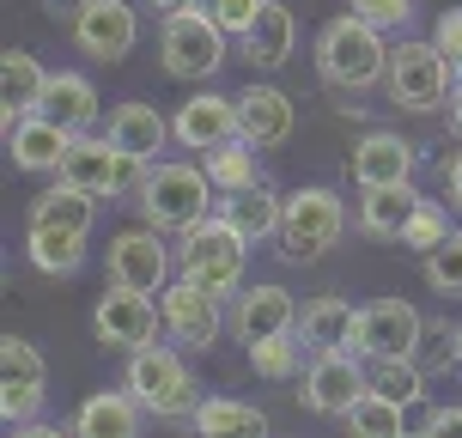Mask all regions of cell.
I'll return each instance as SVG.
<instances>
[{
	"instance_id": "1",
	"label": "cell",
	"mask_w": 462,
	"mask_h": 438,
	"mask_svg": "<svg viewBox=\"0 0 462 438\" xmlns=\"http://www.w3.org/2000/svg\"><path fill=\"white\" fill-rule=\"evenodd\" d=\"M317 73L335 92H365V86H377L390 73V37L346 6L341 19H328L317 31Z\"/></svg>"
},
{
	"instance_id": "2",
	"label": "cell",
	"mask_w": 462,
	"mask_h": 438,
	"mask_svg": "<svg viewBox=\"0 0 462 438\" xmlns=\"http://www.w3.org/2000/svg\"><path fill=\"white\" fill-rule=\"evenodd\" d=\"M219 183L208 177V164H177V159H159L152 177L140 189V219L159 231H195L208 213H219Z\"/></svg>"
},
{
	"instance_id": "3",
	"label": "cell",
	"mask_w": 462,
	"mask_h": 438,
	"mask_svg": "<svg viewBox=\"0 0 462 438\" xmlns=\"http://www.w3.org/2000/svg\"><path fill=\"white\" fill-rule=\"evenodd\" d=\"M457 92V73H450V55H444L432 37H402L390 49V73H383V98L408 116H432L450 104Z\"/></svg>"
},
{
	"instance_id": "4",
	"label": "cell",
	"mask_w": 462,
	"mask_h": 438,
	"mask_svg": "<svg viewBox=\"0 0 462 438\" xmlns=\"http://www.w3.org/2000/svg\"><path fill=\"white\" fill-rule=\"evenodd\" d=\"M244 262H250V238L231 226L226 213H208L195 231H183L177 244V275L201 280L219 299H237L244 293Z\"/></svg>"
},
{
	"instance_id": "5",
	"label": "cell",
	"mask_w": 462,
	"mask_h": 438,
	"mask_svg": "<svg viewBox=\"0 0 462 438\" xmlns=\"http://www.w3.org/2000/svg\"><path fill=\"white\" fill-rule=\"evenodd\" d=\"M122 384L146 402V415H159V420H189L195 408H201V390H195V377H189L183 366V353L177 347H134L128 353V371H122Z\"/></svg>"
},
{
	"instance_id": "6",
	"label": "cell",
	"mask_w": 462,
	"mask_h": 438,
	"mask_svg": "<svg viewBox=\"0 0 462 438\" xmlns=\"http://www.w3.org/2000/svg\"><path fill=\"white\" fill-rule=\"evenodd\" d=\"M226 24L201 13V6H183V13H164V31H159V61L171 79H213V73L226 68Z\"/></svg>"
},
{
	"instance_id": "7",
	"label": "cell",
	"mask_w": 462,
	"mask_h": 438,
	"mask_svg": "<svg viewBox=\"0 0 462 438\" xmlns=\"http://www.w3.org/2000/svg\"><path fill=\"white\" fill-rule=\"evenodd\" d=\"M341 238H346V208H341L335 189L310 183V189H292L286 195V219H280V256L286 262H317Z\"/></svg>"
},
{
	"instance_id": "8",
	"label": "cell",
	"mask_w": 462,
	"mask_h": 438,
	"mask_svg": "<svg viewBox=\"0 0 462 438\" xmlns=\"http://www.w3.org/2000/svg\"><path fill=\"white\" fill-rule=\"evenodd\" d=\"M159 311H164V335L177 347H189V353H208L219 335H226V299L219 293H208L201 280H189V275H177L171 286L159 293Z\"/></svg>"
},
{
	"instance_id": "9",
	"label": "cell",
	"mask_w": 462,
	"mask_h": 438,
	"mask_svg": "<svg viewBox=\"0 0 462 438\" xmlns=\"http://www.w3.org/2000/svg\"><path fill=\"white\" fill-rule=\"evenodd\" d=\"M371 390L365 377V353L359 347H341V353H310V366H304V408L323 420H346V408L359 402V396Z\"/></svg>"
},
{
	"instance_id": "10",
	"label": "cell",
	"mask_w": 462,
	"mask_h": 438,
	"mask_svg": "<svg viewBox=\"0 0 462 438\" xmlns=\"http://www.w3.org/2000/svg\"><path fill=\"white\" fill-rule=\"evenodd\" d=\"M110 286H134V293H164L171 286V268H177V256H171V244H164L159 226H128L110 238Z\"/></svg>"
},
{
	"instance_id": "11",
	"label": "cell",
	"mask_w": 462,
	"mask_h": 438,
	"mask_svg": "<svg viewBox=\"0 0 462 438\" xmlns=\"http://www.w3.org/2000/svg\"><path fill=\"white\" fill-rule=\"evenodd\" d=\"M92 335L116 353H134V347H152L164 335V311L152 293H134V286H110L92 311Z\"/></svg>"
},
{
	"instance_id": "12",
	"label": "cell",
	"mask_w": 462,
	"mask_h": 438,
	"mask_svg": "<svg viewBox=\"0 0 462 438\" xmlns=\"http://www.w3.org/2000/svg\"><path fill=\"white\" fill-rule=\"evenodd\" d=\"M73 43L92 61H122L140 43V13L128 0H86V13L73 19Z\"/></svg>"
},
{
	"instance_id": "13",
	"label": "cell",
	"mask_w": 462,
	"mask_h": 438,
	"mask_svg": "<svg viewBox=\"0 0 462 438\" xmlns=\"http://www.w3.org/2000/svg\"><path fill=\"white\" fill-rule=\"evenodd\" d=\"M414 159H420V146L408 135H395V128H365V140L353 146L346 171H353L359 189H383V183H414Z\"/></svg>"
},
{
	"instance_id": "14",
	"label": "cell",
	"mask_w": 462,
	"mask_h": 438,
	"mask_svg": "<svg viewBox=\"0 0 462 438\" xmlns=\"http://www.w3.org/2000/svg\"><path fill=\"white\" fill-rule=\"evenodd\" d=\"M177 128V146H195V153H213V146H231L244 140V122H237V92H201V98H183V110L171 116Z\"/></svg>"
},
{
	"instance_id": "15",
	"label": "cell",
	"mask_w": 462,
	"mask_h": 438,
	"mask_svg": "<svg viewBox=\"0 0 462 438\" xmlns=\"http://www.w3.org/2000/svg\"><path fill=\"white\" fill-rule=\"evenodd\" d=\"M420 329H426V317H420L408 299H371V304H359V353H365V359L414 353Z\"/></svg>"
},
{
	"instance_id": "16",
	"label": "cell",
	"mask_w": 462,
	"mask_h": 438,
	"mask_svg": "<svg viewBox=\"0 0 462 438\" xmlns=\"http://www.w3.org/2000/svg\"><path fill=\"white\" fill-rule=\"evenodd\" d=\"M68 146H73V135L43 110H24L19 122L6 128V153H13V164L31 171V177H55L61 159H68Z\"/></svg>"
},
{
	"instance_id": "17",
	"label": "cell",
	"mask_w": 462,
	"mask_h": 438,
	"mask_svg": "<svg viewBox=\"0 0 462 438\" xmlns=\"http://www.w3.org/2000/svg\"><path fill=\"white\" fill-rule=\"evenodd\" d=\"M237 122H244V140H250L255 153H268V146H286L292 128H299V110H292V98L268 86V79H255L237 92Z\"/></svg>"
},
{
	"instance_id": "18",
	"label": "cell",
	"mask_w": 462,
	"mask_h": 438,
	"mask_svg": "<svg viewBox=\"0 0 462 438\" xmlns=\"http://www.w3.org/2000/svg\"><path fill=\"white\" fill-rule=\"evenodd\" d=\"M299 329V304L286 286H250L231 299V335L250 347V341H268V335H292Z\"/></svg>"
},
{
	"instance_id": "19",
	"label": "cell",
	"mask_w": 462,
	"mask_h": 438,
	"mask_svg": "<svg viewBox=\"0 0 462 438\" xmlns=\"http://www.w3.org/2000/svg\"><path fill=\"white\" fill-rule=\"evenodd\" d=\"M237 55H244L250 68H262V73L286 68V61L299 55V19H292V6L268 0V6L255 13V24L237 37Z\"/></svg>"
},
{
	"instance_id": "20",
	"label": "cell",
	"mask_w": 462,
	"mask_h": 438,
	"mask_svg": "<svg viewBox=\"0 0 462 438\" xmlns=\"http://www.w3.org/2000/svg\"><path fill=\"white\" fill-rule=\"evenodd\" d=\"M140 420H146V402L122 384V390L86 396V402L73 408V433H79V438H134Z\"/></svg>"
},
{
	"instance_id": "21",
	"label": "cell",
	"mask_w": 462,
	"mask_h": 438,
	"mask_svg": "<svg viewBox=\"0 0 462 438\" xmlns=\"http://www.w3.org/2000/svg\"><path fill=\"white\" fill-rule=\"evenodd\" d=\"M55 177H68V183H79V189H92V195L110 201L116 177H122V146L110 135H73V146H68V159H61Z\"/></svg>"
},
{
	"instance_id": "22",
	"label": "cell",
	"mask_w": 462,
	"mask_h": 438,
	"mask_svg": "<svg viewBox=\"0 0 462 438\" xmlns=\"http://www.w3.org/2000/svg\"><path fill=\"white\" fill-rule=\"evenodd\" d=\"M104 135L122 146V153H140V159H159L164 146L177 140V128H171V116L152 110V104H116L110 110V128Z\"/></svg>"
},
{
	"instance_id": "23",
	"label": "cell",
	"mask_w": 462,
	"mask_h": 438,
	"mask_svg": "<svg viewBox=\"0 0 462 438\" xmlns=\"http://www.w3.org/2000/svg\"><path fill=\"white\" fill-rule=\"evenodd\" d=\"M37 110L55 116L68 135H92L104 98H97V86L86 79V73H49V92H43V104H37Z\"/></svg>"
},
{
	"instance_id": "24",
	"label": "cell",
	"mask_w": 462,
	"mask_h": 438,
	"mask_svg": "<svg viewBox=\"0 0 462 438\" xmlns=\"http://www.w3.org/2000/svg\"><path fill=\"white\" fill-rule=\"evenodd\" d=\"M299 341L310 353H341V347H359V311L346 299H317L299 311Z\"/></svg>"
},
{
	"instance_id": "25",
	"label": "cell",
	"mask_w": 462,
	"mask_h": 438,
	"mask_svg": "<svg viewBox=\"0 0 462 438\" xmlns=\"http://www.w3.org/2000/svg\"><path fill=\"white\" fill-rule=\"evenodd\" d=\"M97 201L104 195H92V189L68 183V177H55V183L31 201V213H24V226H61V231H92L97 219Z\"/></svg>"
},
{
	"instance_id": "26",
	"label": "cell",
	"mask_w": 462,
	"mask_h": 438,
	"mask_svg": "<svg viewBox=\"0 0 462 438\" xmlns=\"http://www.w3.org/2000/svg\"><path fill=\"white\" fill-rule=\"evenodd\" d=\"M0 128H13L24 110H37L49 92V68L31 55V49H6V68H0Z\"/></svg>"
},
{
	"instance_id": "27",
	"label": "cell",
	"mask_w": 462,
	"mask_h": 438,
	"mask_svg": "<svg viewBox=\"0 0 462 438\" xmlns=\"http://www.w3.org/2000/svg\"><path fill=\"white\" fill-rule=\"evenodd\" d=\"M86 238L92 231H61V226H24V256L37 275H55L68 280L86 268Z\"/></svg>"
},
{
	"instance_id": "28",
	"label": "cell",
	"mask_w": 462,
	"mask_h": 438,
	"mask_svg": "<svg viewBox=\"0 0 462 438\" xmlns=\"http://www.w3.org/2000/svg\"><path fill=\"white\" fill-rule=\"evenodd\" d=\"M219 213H226V219L244 231L250 244H268V238H280L286 195H274L268 183H250V189H237V195H226V201H219Z\"/></svg>"
},
{
	"instance_id": "29",
	"label": "cell",
	"mask_w": 462,
	"mask_h": 438,
	"mask_svg": "<svg viewBox=\"0 0 462 438\" xmlns=\"http://www.w3.org/2000/svg\"><path fill=\"white\" fill-rule=\"evenodd\" d=\"M420 201H426V195H420L414 183H383V189H365V195H359V226H365L371 238H402Z\"/></svg>"
},
{
	"instance_id": "30",
	"label": "cell",
	"mask_w": 462,
	"mask_h": 438,
	"mask_svg": "<svg viewBox=\"0 0 462 438\" xmlns=\"http://www.w3.org/2000/svg\"><path fill=\"white\" fill-rule=\"evenodd\" d=\"M189 426L201 438H262L268 433V415L250 408V402H237V396H208V402L189 415Z\"/></svg>"
},
{
	"instance_id": "31",
	"label": "cell",
	"mask_w": 462,
	"mask_h": 438,
	"mask_svg": "<svg viewBox=\"0 0 462 438\" xmlns=\"http://www.w3.org/2000/svg\"><path fill=\"white\" fill-rule=\"evenodd\" d=\"M365 377H371V390H383L390 402H420L426 396V371H420L414 353H390V359H365Z\"/></svg>"
},
{
	"instance_id": "32",
	"label": "cell",
	"mask_w": 462,
	"mask_h": 438,
	"mask_svg": "<svg viewBox=\"0 0 462 438\" xmlns=\"http://www.w3.org/2000/svg\"><path fill=\"white\" fill-rule=\"evenodd\" d=\"M346 426H353L359 438H402L408 433V408L390 402L383 390H365L353 408H346Z\"/></svg>"
},
{
	"instance_id": "33",
	"label": "cell",
	"mask_w": 462,
	"mask_h": 438,
	"mask_svg": "<svg viewBox=\"0 0 462 438\" xmlns=\"http://www.w3.org/2000/svg\"><path fill=\"white\" fill-rule=\"evenodd\" d=\"M201 164H208V177H213V183H219V195H237V189L262 183V177H255V146H250V140L213 146V153H201Z\"/></svg>"
},
{
	"instance_id": "34",
	"label": "cell",
	"mask_w": 462,
	"mask_h": 438,
	"mask_svg": "<svg viewBox=\"0 0 462 438\" xmlns=\"http://www.w3.org/2000/svg\"><path fill=\"white\" fill-rule=\"evenodd\" d=\"M43 377H49V366L31 341H19V335L0 341V390H43Z\"/></svg>"
},
{
	"instance_id": "35",
	"label": "cell",
	"mask_w": 462,
	"mask_h": 438,
	"mask_svg": "<svg viewBox=\"0 0 462 438\" xmlns=\"http://www.w3.org/2000/svg\"><path fill=\"white\" fill-rule=\"evenodd\" d=\"M426 286L439 299H462V231H450L444 244L426 250Z\"/></svg>"
},
{
	"instance_id": "36",
	"label": "cell",
	"mask_w": 462,
	"mask_h": 438,
	"mask_svg": "<svg viewBox=\"0 0 462 438\" xmlns=\"http://www.w3.org/2000/svg\"><path fill=\"white\" fill-rule=\"evenodd\" d=\"M299 335V329H292ZM292 335H268V341H250V366L262 371V377H299V353H310L304 341H292Z\"/></svg>"
},
{
	"instance_id": "37",
	"label": "cell",
	"mask_w": 462,
	"mask_h": 438,
	"mask_svg": "<svg viewBox=\"0 0 462 438\" xmlns=\"http://www.w3.org/2000/svg\"><path fill=\"white\" fill-rule=\"evenodd\" d=\"M457 329L462 323H426L420 329V341H414V359H420V371H444V366H462V347H457Z\"/></svg>"
},
{
	"instance_id": "38",
	"label": "cell",
	"mask_w": 462,
	"mask_h": 438,
	"mask_svg": "<svg viewBox=\"0 0 462 438\" xmlns=\"http://www.w3.org/2000/svg\"><path fill=\"white\" fill-rule=\"evenodd\" d=\"M450 231H457V226H450V219H444V208L432 201V195H426V201L414 208V219H408V231H402L395 244H408V250H420V256H426L432 244H444Z\"/></svg>"
},
{
	"instance_id": "39",
	"label": "cell",
	"mask_w": 462,
	"mask_h": 438,
	"mask_svg": "<svg viewBox=\"0 0 462 438\" xmlns=\"http://www.w3.org/2000/svg\"><path fill=\"white\" fill-rule=\"evenodd\" d=\"M346 6H353V13H359L365 24H377L383 37H395L402 24L414 19V0H346Z\"/></svg>"
},
{
	"instance_id": "40",
	"label": "cell",
	"mask_w": 462,
	"mask_h": 438,
	"mask_svg": "<svg viewBox=\"0 0 462 438\" xmlns=\"http://www.w3.org/2000/svg\"><path fill=\"white\" fill-rule=\"evenodd\" d=\"M195 6H201V13H213V19L226 24L231 37H244V31L255 24V13H262L268 0H195Z\"/></svg>"
},
{
	"instance_id": "41",
	"label": "cell",
	"mask_w": 462,
	"mask_h": 438,
	"mask_svg": "<svg viewBox=\"0 0 462 438\" xmlns=\"http://www.w3.org/2000/svg\"><path fill=\"white\" fill-rule=\"evenodd\" d=\"M37 408H43V390H0V415H6V426H31Z\"/></svg>"
},
{
	"instance_id": "42",
	"label": "cell",
	"mask_w": 462,
	"mask_h": 438,
	"mask_svg": "<svg viewBox=\"0 0 462 438\" xmlns=\"http://www.w3.org/2000/svg\"><path fill=\"white\" fill-rule=\"evenodd\" d=\"M432 43H439L444 55H462V6L439 13V24H432Z\"/></svg>"
},
{
	"instance_id": "43",
	"label": "cell",
	"mask_w": 462,
	"mask_h": 438,
	"mask_svg": "<svg viewBox=\"0 0 462 438\" xmlns=\"http://www.w3.org/2000/svg\"><path fill=\"white\" fill-rule=\"evenodd\" d=\"M439 408H426V396L420 402H408V433H439Z\"/></svg>"
},
{
	"instance_id": "44",
	"label": "cell",
	"mask_w": 462,
	"mask_h": 438,
	"mask_svg": "<svg viewBox=\"0 0 462 438\" xmlns=\"http://www.w3.org/2000/svg\"><path fill=\"white\" fill-rule=\"evenodd\" d=\"M43 6H49V13H55V19H79V13H86V0H43Z\"/></svg>"
},
{
	"instance_id": "45",
	"label": "cell",
	"mask_w": 462,
	"mask_h": 438,
	"mask_svg": "<svg viewBox=\"0 0 462 438\" xmlns=\"http://www.w3.org/2000/svg\"><path fill=\"white\" fill-rule=\"evenodd\" d=\"M444 183H450V201H457V208H462V153H457V159H450V171H444Z\"/></svg>"
},
{
	"instance_id": "46",
	"label": "cell",
	"mask_w": 462,
	"mask_h": 438,
	"mask_svg": "<svg viewBox=\"0 0 462 438\" xmlns=\"http://www.w3.org/2000/svg\"><path fill=\"white\" fill-rule=\"evenodd\" d=\"M444 116H450V135L462 140V86H457V92H450V104H444Z\"/></svg>"
},
{
	"instance_id": "47",
	"label": "cell",
	"mask_w": 462,
	"mask_h": 438,
	"mask_svg": "<svg viewBox=\"0 0 462 438\" xmlns=\"http://www.w3.org/2000/svg\"><path fill=\"white\" fill-rule=\"evenodd\" d=\"M159 13H183V6H195V0H152Z\"/></svg>"
},
{
	"instance_id": "48",
	"label": "cell",
	"mask_w": 462,
	"mask_h": 438,
	"mask_svg": "<svg viewBox=\"0 0 462 438\" xmlns=\"http://www.w3.org/2000/svg\"><path fill=\"white\" fill-rule=\"evenodd\" d=\"M450 73H457V86H462V55H450Z\"/></svg>"
},
{
	"instance_id": "49",
	"label": "cell",
	"mask_w": 462,
	"mask_h": 438,
	"mask_svg": "<svg viewBox=\"0 0 462 438\" xmlns=\"http://www.w3.org/2000/svg\"><path fill=\"white\" fill-rule=\"evenodd\" d=\"M457 347H462V329H457Z\"/></svg>"
}]
</instances>
